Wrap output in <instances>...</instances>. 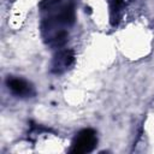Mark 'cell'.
<instances>
[{
    "instance_id": "obj_3",
    "label": "cell",
    "mask_w": 154,
    "mask_h": 154,
    "mask_svg": "<svg viewBox=\"0 0 154 154\" xmlns=\"http://www.w3.org/2000/svg\"><path fill=\"white\" fill-rule=\"evenodd\" d=\"M6 84H7V88L11 90V93L18 97H30L35 94L32 85L23 78L8 77L6 81Z\"/></svg>"
},
{
    "instance_id": "obj_2",
    "label": "cell",
    "mask_w": 154,
    "mask_h": 154,
    "mask_svg": "<svg viewBox=\"0 0 154 154\" xmlns=\"http://www.w3.org/2000/svg\"><path fill=\"white\" fill-rule=\"evenodd\" d=\"M96 143H97L96 132L93 129H83L75 136L71 143L70 153H73V154L90 153L96 147Z\"/></svg>"
},
{
    "instance_id": "obj_1",
    "label": "cell",
    "mask_w": 154,
    "mask_h": 154,
    "mask_svg": "<svg viewBox=\"0 0 154 154\" xmlns=\"http://www.w3.org/2000/svg\"><path fill=\"white\" fill-rule=\"evenodd\" d=\"M42 16L41 32L45 42L59 48L67 41V28L75 23L73 0H42L40 4Z\"/></svg>"
},
{
    "instance_id": "obj_4",
    "label": "cell",
    "mask_w": 154,
    "mask_h": 154,
    "mask_svg": "<svg viewBox=\"0 0 154 154\" xmlns=\"http://www.w3.org/2000/svg\"><path fill=\"white\" fill-rule=\"evenodd\" d=\"M75 61V53L72 49H61L59 51L52 61V72L63 73L67 70Z\"/></svg>"
},
{
    "instance_id": "obj_5",
    "label": "cell",
    "mask_w": 154,
    "mask_h": 154,
    "mask_svg": "<svg viewBox=\"0 0 154 154\" xmlns=\"http://www.w3.org/2000/svg\"><path fill=\"white\" fill-rule=\"evenodd\" d=\"M123 0H109V20L113 26L118 25L122 18Z\"/></svg>"
}]
</instances>
